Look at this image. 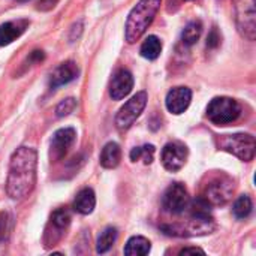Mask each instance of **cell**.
<instances>
[{"label": "cell", "mask_w": 256, "mask_h": 256, "mask_svg": "<svg viewBox=\"0 0 256 256\" xmlns=\"http://www.w3.org/2000/svg\"><path fill=\"white\" fill-rule=\"evenodd\" d=\"M216 144L219 150L228 152L244 162H249L255 158L256 142L250 134L219 135L216 136Z\"/></svg>", "instance_id": "obj_4"}, {"label": "cell", "mask_w": 256, "mask_h": 256, "mask_svg": "<svg viewBox=\"0 0 256 256\" xmlns=\"http://www.w3.org/2000/svg\"><path fill=\"white\" fill-rule=\"evenodd\" d=\"M80 75V68L76 66L75 62L68 60L60 63L51 74L50 76V87L51 88H57L62 86H66L69 82H72L74 80H76Z\"/></svg>", "instance_id": "obj_13"}, {"label": "cell", "mask_w": 256, "mask_h": 256, "mask_svg": "<svg viewBox=\"0 0 256 256\" xmlns=\"http://www.w3.org/2000/svg\"><path fill=\"white\" fill-rule=\"evenodd\" d=\"M192 100V92L188 87H176L172 90H170V93L166 94V108L172 114H182L184 112Z\"/></svg>", "instance_id": "obj_15"}, {"label": "cell", "mask_w": 256, "mask_h": 256, "mask_svg": "<svg viewBox=\"0 0 256 256\" xmlns=\"http://www.w3.org/2000/svg\"><path fill=\"white\" fill-rule=\"evenodd\" d=\"M216 225L213 222L212 216H194L184 222L172 224V225H162L160 230L166 236L174 237H198V236H207L214 231Z\"/></svg>", "instance_id": "obj_3"}, {"label": "cell", "mask_w": 256, "mask_h": 256, "mask_svg": "<svg viewBox=\"0 0 256 256\" xmlns=\"http://www.w3.org/2000/svg\"><path fill=\"white\" fill-rule=\"evenodd\" d=\"M122 160V150L117 142H108L100 153V165L106 170L116 168Z\"/></svg>", "instance_id": "obj_18"}, {"label": "cell", "mask_w": 256, "mask_h": 256, "mask_svg": "<svg viewBox=\"0 0 256 256\" xmlns=\"http://www.w3.org/2000/svg\"><path fill=\"white\" fill-rule=\"evenodd\" d=\"M38 153L32 147H18L9 160L6 194L10 200L21 201L32 194L36 184Z\"/></svg>", "instance_id": "obj_1"}, {"label": "cell", "mask_w": 256, "mask_h": 256, "mask_svg": "<svg viewBox=\"0 0 256 256\" xmlns=\"http://www.w3.org/2000/svg\"><path fill=\"white\" fill-rule=\"evenodd\" d=\"M236 10V24L238 33L248 39L255 40L256 38V9L255 0H232Z\"/></svg>", "instance_id": "obj_6"}, {"label": "cell", "mask_w": 256, "mask_h": 256, "mask_svg": "<svg viewBox=\"0 0 256 256\" xmlns=\"http://www.w3.org/2000/svg\"><path fill=\"white\" fill-rule=\"evenodd\" d=\"M58 0H38L36 2V9L42 10V12H48L51 9H54L57 6Z\"/></svg>", "instance_id": "obj_29"}, {"label": "cell", "mask_w": 256, "mask_h": 256, "mask_svg": "<svg viewBox=\"0 0 256 256\" xmlns=\"http://www.w3.org/2000/svg\"><path fill=\"white\" fill-rule=\"evenodd\" d=\"M234 194V183L230 177L220 176L213 178L204 190L202 198L210 206H224L226 204Z\"/></svg>", "instance_id": "obj_8"}, {"label": "cell", "mask_w": 256, "mask_h": 256, "mask_svg": "<svg viewBox=\"0 0 256 256\" xmlns=\"http://www.w3.org/2000/svg\"><path fill=\"white\" fill-rule=\"evenodd\" d=\"M188 147L180 142V141H172V142H168L164 150H162V164L165 166V170L171 171V172H177L180 171L186 160H188Z\"/></svg>", "instance_id": "obj_11"}, {"label": "cell", "mask_w": 256, "mask_h": 256, "mask_svg": "<svg viewBox=\"0 0 256 256\" xmlns=\"http://www.w3.org/2000/svg\"><path fill=\"white\" fill-rule=\"evenodd\" d=\"M70 225V213L66 208H57L51 218H50V224L45 230V236H44V243L45 248H51L56 246L64 236L66 230Z\"/></svg>", "instance_id": "obj_9"}, {"label": "cell", "mask_w": 256, "mask_h": 256, "mask_svg": "<svg viewBox=\"0 0 256 256\" xmlns=\"http://www.w3.org/2000/svg\"><path fill=\"white\" fill-rule=\"evenodd\" d=\"M146 105H147V93L146 92H138L117 112V116H116V126L120 130L129 129L135 123V120L141 116V112L144 111Z\"/></svg>", "instance_id": "obj_7"}, {"label": "cell", "mask_w": 256, "mask_h": 256, "mask_svg": "<svg viewBox=\"0 0 256 256\" xmlns=\"http://www.w3.org/2000/svg\"><path fill=\"white\" fill-rule=\"evenodd\" d=\"M240 112H242L240 104L236 99L226 98V96H219V98L212 99L207 106L208 120L219 126H225V124L236 122Z\"/></svg>", "instance_id": "obj_5"}, {"label": "cell", "mask_w": 256, "mask_h": 256, "mask_svg": "<svg viewBox=\"0 0 256 256\" xmlns=\"http://www.w3.org/2000/svg\"><path fill=\"white\" fill-rule=\"evenodd\" d=\"M76 138V132L72 128H63L54 132L51 140V158L54 160H60L74 146Z\"/></svg>", "instance_id": "obj_12"}, {"label": "cell", "mask_w": 256, "mask_h": 256, "mask_svg": "<svg viewBox=\"0 0 256 256\" xmlns=\"http://www.w3.org/2000/svg\"><path fill=\"white\" fill-rule=\"evenodd\" d=\"M189 202H190L189 194L182 183H172L166 189L162 198V206L165 212L171 214H182L184 210H188Z\"/></svg>", "instance_id": "obj_10"}, {"label": "cell", "mask_w": 256, "mask_h": 256, "mask_svg": "<svg viewBox=\"0 0 256 256\" xmlns=\"http://www.w3.org/2000/svg\"><path fill=\"white\" fill-rule=\"evenodd\" d=\"M201 33H202V22L201 21H190L184 30H183V34H182V39H183V44L184 45H194L198 42V39L201 38Z\"/></svg>", "instance_id": "obj_21"}, {"label": "cell", "mask_w": 256, "mask_h": 256, "mask_svg": "<svg viewBox=\"0 0 256 256\" xmlns=\"http://www.w3.org/2000/svg\"><path fill=\"white\" fill-rule=\"evenodd\" d=\"M96 207V196L93 189L84 188L81 189L74 201V210L80 214H90Z\"/></svg>", "instance_id": "obj_17"}, {"label": "cell", "mask_w": 256, "mask_h": 256, "mask_svg": "<svg viewBox=\"0 0 256 256\" xmlns=\"http://www.w3.org/2000/svg\"><path fill=\"white\" fill-rule=\"evenodd\" d=\"M81 32H82V21H78L76 24H74L72 26V30H70V40H75V39H78L80 38V34H81Z\"/></svg>", "instance_id": "obj_30"}, {"label": "cell", "mask_w": 256, "mask_h": 256, "mask_svg": "<svg viewBox=\"0 0 256 256\" xmlns=\"http://www.w3.org/2000/svg\"><path fill=\"white\" fill-rule=\"evenodd\" d=\"M162 0H140L136 6L129 12L126 27H124V38L128 44H135L152 26Z\"/></svg>", "instance_id": "obj_2"}, {"label": "cell", "mask_w": 256, "mask_h": 256, "mask_svg": "<svg viewBox=\"0 0 256 256\" xmlns=\"http://www.w3.org/2000/svg\"><path fill=\"white\" fill-rule=\"evenodd\" d=\"M15 2H18V3H26V2H28V0H15Z\"/></svg>", "instance_id": "obj_32"}, {"label": "cell", "mask_w": 256, "mask_h": 256, "mask_svg": "<svg viewBox=\"0 0 256 256\" xmlns=\"http://www.w3.org/2000/svg\"><path fill=\"white\" fill-rule=\"evenodd\" d=\"M220 44H222V36H220L218 27H213L212 32H210L208 36H207V48L216 50L218 46H220Z\"/></svg>", "instance_id": "obj_27"}, {"label": "cell", "mask_w": 256, "mask_h": 256, "mask_svg": "<svg viewBox=\"0 0 256 256\" xmlns=\"http://www.w3.org/2000/svg\"><path fill=\"white\" fill-rule=\"evenodd\" d=\"M75 108H76V100L74 98H68L56 106V116L57 117H66L70 112H74Z\"/></svg>", "instance_id": "obj_25"}, {"label": "cell", "mask_w": 256, "mask_h": 256, "mask_svg": "<svg viewBox=\"0 0 256 256\" xmlns=\"http://www.w3.org/2000/svg\"><path fill=\"white\" fill-rule=\"evenodd\" d=\"M44 58H45V52H44L42 50H34V51H32V52L28 54L26 63H27L28 66H33V64H36V63H40Z\"/></svg>", "instance_id": "obj_28"}, {"label": "cell", "mask_w": 256, "mask_h": 256, "mask_svg": "<svg viewBox=\"0 0 256 256\" xmlns=\"http://www.w3.org/2000/svg\"><path fill=\"white\" fill-rule=\"evenodd\" d=\"M160 51H162V42L154 34L146 38V40L142 42V45L140 48L141 56L147 60H156L160 56Z\"/></svg>", "instance_id": "obj_20"}, {"label": "cell", "mask_w": 256, "mask_h": 256, "mask_svg": "<svg viewBox=\"0 0 256 256\" xmlns=\"http://www.w3.org/2000/svg\"><path fill=\"white\" fill-rule=\"evenodd\" d=\"M117 240V230L112 228V226H108L98 238V243H96V252L98 254H105L108 252L112 244L116 243Z\"/></svg>", "instance_id": "obj_22"}, {"label": "cell", "mask_w": 256, "mask_h": 256, "mask_svg": "<svg viewBox=\"0 0 256 256\" xmlns=\"http://www.w3.org/2000/svg\"><path fill=\"white\" fill-rule=\"evenodd\" d=\"M152 249V243L146 238V237H141V236H136V237H132L129 238V242L126 243V248H124V255L128 256H146L148 255Z\"/></svg>", "instance_id": "obj_19"}, {"label": "cell", "mask_w": 256, "mask_h": 256, "mask_svg": "<svg viewBox=\"0 0 256 256\" xmlns=\"http://www.w3.org/2000/svg\"><path fill=\"white\" fill-rule=\"evenodd\" d=\"M134 88V76L128 69H120L111 80L110 84V96L114 100L124 99Z\"/></svg>", "instance_id": "obj_14"}, {"label": "cell", "mask_w": 256, "mask_h": 256, "mask_svg": "<svg viewBox=\"0 0 256 256\" xmlns=\"http://www.w3.org/2000/svg\"><path fill=\"white\" fill-rule=\"evenodd\" d=\"M252 210H254V204H252V200H250L248 195H242V196L236 201V204H234V207H232L234 216H236L237 219H248V218L250 216Z\"/></svg>", "instance_id": "obj_24"}, {"label": "cell", "mask_w": 256, "mask_h": 256, "mask_svg": "<svg viewBox=\"0 0 256 256\" xmlns=\"http://www.w3.org/2000/svg\"><path fill=\"white\" fill-rule=\"evenodd\" d=\"M28 24L30 21L24 18L0 24V46H6L14 40H16L27 30Z\"/></svg>", "instance_id": "obj_16"}, {"label": "cell", "mask_w": 256, "mask_h": 256, "mask_svg": "<svg viewBox=\"0 0 256 256\" xmlns=\"http://www.w3.org/2000/svg\"><path fill=\"white\" fill-rule=\"evenodd\" d=\"M10 232V218L8 213L0 212V243H4Z\"/></svg>", "instance_id": "obj_26"}, {"label": "cell", "mask_w": 256, "mask_h": 256, "mask_svg": "<svg viewBox=\"0 0 256 256\" xmlns=\"http://www.w3.org/2000/svg\"><path fill=\"white\" fill-rule=\"evenodd\" d=\"M154 146L152 144H146V146H141V147H135L132 148L130 152V160L132 162H136V160H144V164H152L153 162V158H154Z\"/></svg>", "instance_id": "obj_23"}, {"label": "cell", "mask_w": 256, "mask_h": 256, "mask_svg": "<svg viewBox=\"0 0 256 256\" xmlns=\"http://www.w3.org/2000/svg\"><path fill=\"white\" fill-rule=\"evenodd\" d=\"M189 254H201V255H204L206 252L202 249H200V248H184V249L180 250V255H189Z\"/></svg>", "instance_id": "obj_31"}]
</instances>
